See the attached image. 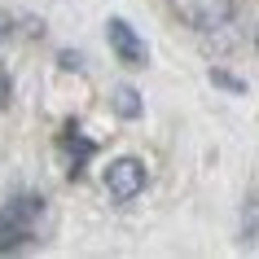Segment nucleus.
<instances>
[{
  "instance_id": "nucleus-3",
  "label": "nucleus",
  "mask_w": 259,
  "mask_h": 259,
  "mask_svg": "<svg viewBox=\"0 0 259 259\" xmlns=\"http://www.w3.org/2000/svg\"><path fill=\"white\" fill-rule=\"evenodd\" d=\"M145 180H150V171H145L141 158H114V163L106 167V189H110L114 202H132V198L145 189Z\"/></svg>"
},
{
  "instance_id": "nucleus-7",
  "label": "nucleus",
  "mask_w": 259,
  "mask_h": 259,
  "mask_svg": "<svg viewBox=\"0 0 259 259\" xmlns=\"http://www.w3.org/2000/svg\"><path fill=\"white\" fill-rule=\"evenodd\" d=\"M242 229H246V237H259V189L246 198V206H242Z\"/></svg>"
},
{
  "instance_id": "nucleus-8",
  "label": "nucleus",
  "mask_w": 259,
  "mask_h": 259,
  "mask_svg": "<svg viewBox=\"0 0 259 259\" xmlns=\"http://www.w3.org/2000/svg\"><path fill=\"white\" fill-rule=\"evenodd\" d=\"M211 79H215L220 88H233V93H242V79H233L229 70H211Z\"/></svg>"
},
{
  "instance_id": "nucleus-6",
  "label": "nucleus",
  "mask_w": 259,
  "mask_h": 259,
  "mask_svg": "<svg viewBox=\"0 0 259 259\" xmlns=\"http://www.w3.org/2000/svg\"><path fill=\"white\" fill-rule=\"evenodd\" d=\"M110 101H114V114H119V119H141V93H137V88L119 83Z\"/></svg>"
},
{
  "instance_id": "nucleus-11",
  "label": "nucleus",
  "mask_w": 259,
  "mask_h": 259,
  "mask_svg": "<svg viewBox=\"0 0 259 259\" xmlns=\"http://www.w3.org/2000/svg\"><path fill=\"white\" fill-rule=\"evenodd\" d=\"M5 35H9V18L0 14V40H5Z\"/></svg>"
},
{
  "instance_id": "nucleus-2",
  "label": "nucleus",
  "mask_w": 259,
  "mask_h": 259,
  "mask_svg": "<svg viewBox=\"0 0 259 259\" xmlns=\"http://www.w3.org/2000/svg\"><path fill=\"white\" fill-rule=\"evenodd\" d=\"M171 14L193 31H220L233 18V0H167Z\"/></svg>"
},
{
  "instance_id": "nucleus-12",
  "label": "nucleus",
  "mask_w": 259,
  "mask_h": 259,
  "mask_svg": "<svg viewBox=\"0 0 259 259\" xmlns=\"http://www.w3.org/2000/svg\"><path fill=\"white\" fill-rule=\"evenodd\" d=\"M255 44H259V31H255Z\"/></svg>"
},
{
  "instance_id": "nucleus-10",
  "label": "nucleus",
  "mask_w": 259,
  "mask_h": 259,
  "mask_svg": "<svg viewBox=\"0 0 259 259\" xmlns=\"http://www.w3.org/2000/svg\"><path fill=\"white\" fill-rule=\"evenodd\" d=\"M79 62H83L79 53H62V66H66V70H79Z\"/></svg>"
},
{
  "instance_id": "nucleus-5",
  "label": "nucleus",
  "mask_w": 259,
  "mask_h": 259,
  "mask_svg": "<svg viewBox=\"0 0 259 259\" xmlns=\"http://www.w3.org/2000/svg\"><path fill=\"white\" fill-rule=\"evenodd\" d=\"M57 154H62V163H66V176L79 180L83 167H88V158L97 154V141H88L79 127L70 123V127H62V137H57Z\"/></svg>"
},
{
  "instance_id": "nucleus-4",
  "label": "nucleus",
  "mask_w": 259,
  "mask_h": 259,
  "mask_svg": "<svg viewBox=\"0 0 259 259\" xmlns=\"http://www.w3.org/2000/svg\"><path fill=\"white\" fill-rule=\"evenodd\" d=\"M106 40H110V49H114V57H119L123 66L141 70L145 62H150L145 40H141L137 31H132V22H123V18H110V22H106Z\"/></svg>"
},
{
  "instance_id": "nucleus-1",
  "label": "nucleus",
  "mask_w": 259,
  "mask_h": 259,
  "mask_svg": "<svg viewBox=\"0 0 259 259\" xmlns=\"http://www.w3.org/2000/svg\"><path fill=\"white\" fill-rule=\"evenodd\" d=\"M40 215H44L40 198H14V202L5 206V211H0V255H5V250H18V246H27V242H35Z\"/></svg>"
},
{
  "instance_id": "nucleus-9",
  "label": "nucleus",
  "mask_w": 259,
  "mask_h": 259,
  "mask_svg": "<svg viewBox=\"0 0 259 259\" xmlns=\"http://www.w3.org/2000/svg\"><path fill=\"white\" fill-rule=\"evenodd\" d=\"M9 93H14V83H9V75L0 70V106H9Z\"/></svg>"
}]
</instances>
